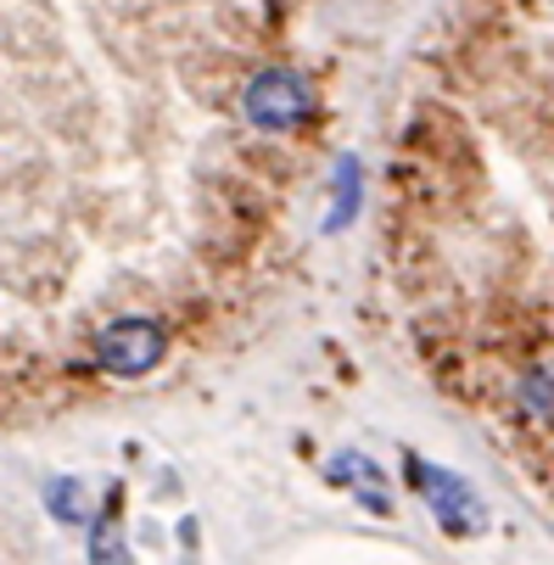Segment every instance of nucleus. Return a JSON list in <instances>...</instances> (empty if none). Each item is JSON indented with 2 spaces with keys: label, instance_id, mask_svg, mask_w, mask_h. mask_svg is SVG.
I'll list each match as a JSON object with an SVG mask.
<instances>
[{
  "label": "nucleus",
  "instance_id": "obj_6",
  "mask_svg": "<svg viewBox=\"0 0 554 565\" xmlns=\"http://www.w3.org/2000/svg\"><path fill=\"white\" fill-rule=\"evenodd\" d=\"M359 207H364V163H359L353 151H342L337 169H331V213H326V230H331V235L348 230V224L359 218Z\"/></svg>",
  "mask_w": 554,
  "mask_h": 565
},
{
  "label": "nucleus",
  "instance_id": "obj_7",
  "mask_svg": "<svg viewBox=\"0 0 554 565\" xmlns=\"http://www.w3.org/2000/svg\"><path fill=\"white\" fill-rule=\"evenodd\" d=\"M40 499H45V515L56 526H90L96 521L90 493H85V481H78V476H51L45 488H40Z\"/></svg>",
  "mask_w": 554,
  "mask_h": 565
},
{
  "label": "nucleus",
  "instance_id": "obj_8",
  "mask_svg": "<svg viewBox=\"0 0 554 565\" xmlns=\"http://www.w3.org/2000/svg\"><path fill=\"white\" fill-rule=\"evenodd\" d=\"M90 565H135L118 510H102V515L90 521Z\"/></svg>",
  "mask_w": 554,
  "mask_h": 565
},
{
  "label": "nucleus",
  "instance_id": "obj_3",
  "mask_svg": "<svg viewBox=\"0 0 554 565\" xmlns=\"http://www.w3.org/2000/svg\"><path fill=\"white\" fill-rule=\"evenodd\" d=\"M163 348H169L163 326H157V319L129 313V319H113V326H102V331H96L90 359H96V370H107V375H118V381H135V375L157 370Z\"/></svg>",
  "mask_w": 554,
  "mask_h": 565
},
{
  "label": "nucleus",
  "instance_id": "obj_1",
  "mask_svg": "<svg viewBox=\"0 0 554 565\" xmlns=\"http://www.w3.org/2000/svg\"><path fill=\"white\" fill-rule=\"evenodd\" d=\"M409 481H415V493L426 499L432 521H437L448 537H477V532H488V504H482V493L470 488L459 470L432 465V459H409Z\"/></svg>",
  "mask_w": 554,
  "mask_h": 565
},
{
  "label": "nucleus",
  "instance_id": "obj_2",
  "mask_svg": "<svg viewBox=\"0 0 554 565\" xmlns=\"http://www.w3.org/2000/svg\"><path fill=\"white\" fill-rule=\"evenodd\" d=\"M242 113H247L253 129L286 135V129H297L313 113V90H308V78L291 73V67H264V73H253V85L242 90Z\"/></svg>",
  "mask_w": 554,
  "mask_h": 565
},
{
  "label": "nucleus",
  "instance_id": "obj_5",
  "mask_svg": "<svg viewBox=\"0 0 554 565\" xmlns=\"http://www.w3.org/2000/svg\"><path fill=\"white\" fill-rule=\"evenodd\" d=\"M510 392H515V409H521L532 426H554V353L526 359Z\"/></svg>",
  "mask_w": 554,
  "mask_h": 565
},
{
  "label": "nucleus",
  "instance_id": "obj_4",
  "mask_svg": "<svg viewBox=\"0 0 554 565\" xmlns=\"http://www.w3.org/2000/svg\"><path fill=\"white\" fill-rule=\"evenodd\" d=\"M326 476H331V488H342L348 499H359L370 515H392L386 476H381V465H375L370 454H359V448H337V454L326 459Z\"/></svg>",
  "mask_w": 554,
  "mask_h": 565
}]
</instances>
